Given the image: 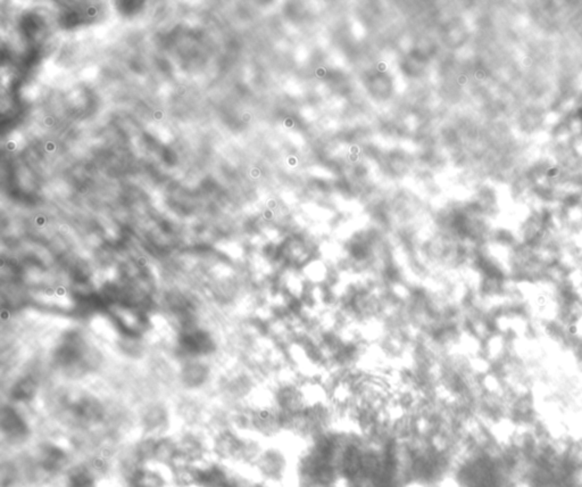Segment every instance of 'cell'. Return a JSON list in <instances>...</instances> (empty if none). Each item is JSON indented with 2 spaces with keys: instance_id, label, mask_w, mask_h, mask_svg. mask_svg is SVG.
I'll return each instance as SVG.
<instances>
[{
  "instance_id": "6da1fadb",
  "label": "cell",
  "mask_w": 582,
  "mask_h": 487,
  "mask_svg": "<svg viewBox=\"0 0 582 487\" xmlns=\"http://www.w3.org/2000/svg\"><path fill=\"white\" fill-rule=\"evenodd\" d=\"M205 372H204L202 367H200V365H191L189 368L186 369L183 374V381L191 387L202 385V381H205Z\"/></svg>"
}]
</instances>
